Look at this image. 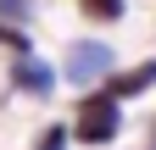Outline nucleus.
Wrapping results in <instances>:
<instances>
[{
    "mask_svg": "<svg viewBox=\"0 0 156 150\" xmlns=\"http://www.w3.org/2000/svg\"><path fill=\"white\" fill-rule=\"evenodd\" d=\"M67 134L78 145H112L117 134H123V100H112L106 89H84V100H78Z\"/></svg>",
    "mask_w": 156,
    "mask_h": 150,
    "instance_id": "f257e3e1",
    "label": "nucleus"
},
{
    "mask_svg": "<svg viewBox=\"0 0 156 150\" xmlns=\"http://www.w3.org/2000/svg\"><path fill=\"white\" fill-rule=\"evenodd\" d=\"M117 67V50L106 39H73L67 45V61H62V78L78 84V89H101Z\"/></svg>",
    "mask_w": 156,
    "mask_h": 150,
    "instance_id": "f03ea898",
    "label": "nucleus"
},
{
    "mask_svg": "<svg viewBox=\"0 0 156 150\" xmlns=\"http://www.w3.org/2000/svg\"><path fill=\"white\" fill-rule=\"evenodd\" d=\"M56 78H62V72H56L45 56H11V72H6V84L17 89V95H28V100H50L56 95Z\"/></svg>",
    "mask_w": 156,
    "mask_h": 150,
    "instance_id": "7ed1b4c3",
    "label": "nucleus"
},
{
    "mask_svg": "<svg viewBox=\"0 0 156 150\" xmlns=\"http://www.w3.org/2000/svg\"><path fill=\"white\" fill-rule=\"evenodd\" d=\"M151 84H156V61H140V67H112V78L101 89L112 100H134V95H145Z\"/></svg>",
    "mask_w": 156,
    "mask_h": 150,
    "instance_id": "20e7f679",
    "label": "nucleus"
},
{
    "mask_svg": "<svg viewBox=\"0 0 156 150\" xmlns=\"http://www.w3.org/2000/svg\"><path fill=\"white\" fill-rule=\"evenodd\" d=\"M78 11L89 22H123L128 17V0H78Z\"/></svg>",
    "mask_w": 156,
    "mask_h": 150,
    "instance_id": "39448f33",
    "label": "nucleus"
},
{
    "mask_svg": "<svg viewBox=\"0 0 156 150\" xmlns=\"http://www.w3.org/2000/svg\"><path fill=\"white\" fill-rule=\"evenodd\" d=\"M39 17V0H0V22H11V28H28Z\"/></svg>",
    "mask_w": 156,
    "mask_h": 150,
    "instance_id": "423d86ee",
    "label": "nucleus"
},
{
    "mask_svg": "<svg viewBox=\"0 0 156 150\" xmlns=\"http://www.w3.org/2000/svg\"><path fill=\"white\" fill-rule=\"evenodd\" d=\"M0 50H11V56H28L34 45H28V33H23V28H11V22H0Z\"/></svg>",
    "mask_w": 156,
    "mask_h": 150,
    "instance_id": "0eeeda50",
    "label": "nucleus"
},
{
    "mask_svg": "<svg viewBox=\"0 0 156 150\" xmlns=\"http://www.w3.org/2000/svg\"><path fill=\"white\" fill-rule=\"evenodd\" d=\"M67 145H73V134H67V128H62V122H50V128H45V134H39V139H34V150H67Z\"/></svg>",
    "mask_w": 156,
    "mask_h": 150,
    "instance_id": "6e6552de",
    "label": "nucleus"
},
{
    "mask_svg": "<svg viewBox=\"0 0 156 150\" xmlns=\"http://www.w3.org/2000/svg\"><path fill=\"white\" fill-rule=\"evenodd\" d=\"M151 150H156V117H151Z\"/></svg>",
    "mask_w": 156,
    "mask_h": 150,
    "instance_id": "1a4fd4ad",
    "label": "nucleus"
}]
</instances>
